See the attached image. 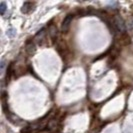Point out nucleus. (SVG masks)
<instances>
[{
  "label": "nucleus",
  "instance_id": "f03ea898",
  "mask_svg": "<svg viewBox=\"0 0 133 133\" xmlns=\"http://www.w3.org/2000/svg\"><path fill=\"white\" fill-rule=\"evenodd\" d=\"M5 10H6V3L1 2V4H0V13H1V15H4Z\"/></svg>",
  "mask_w": 133,
  "mask_h": 133
},
{
  "label": "nucleus",
  "instance_id": "f257e3e1",
  "mask_svg": "<svg viewBox=\"0 0 133 133\" xmlns=\"http://www.w3.org/2000/svg\"><path fill=\"white\" fill-rule=\"evenodd\" d=\"M71 20H72L71 16L68 15L66 18H65V20L63 21V25H62V29H63V30H67V28L69 27L70 23H71Z\"/></svg>",
  "mask_w": 133,
  "mask_h": 133
},
{
  "label": "nucleus",
  "instance_id": "7ed1b4c3",
  "mask_svg": "<svg viewBox=\"0 0 133 133\" xmlns=\"http://www.w3.org/2000/svg\"><path fill=\"white\" fill-rule=\"evenodd\" d=\"M4 68H5V61L2 60V61H1V74H2V75L4 74Z\"/></svg>",
  "mask_w": 133,
  "mask_h": 133
}]
</instances>
